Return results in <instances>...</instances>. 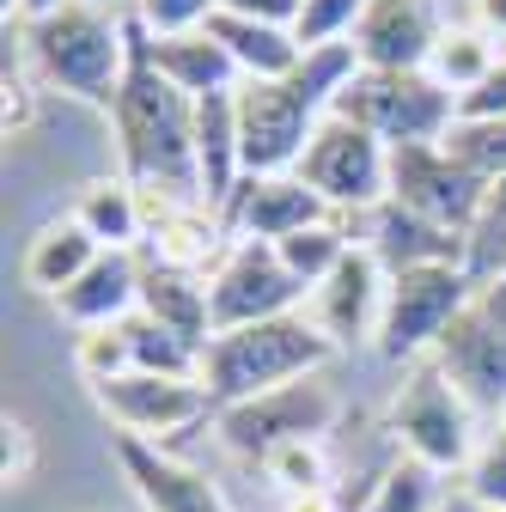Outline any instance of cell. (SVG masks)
<instances>
[{
	"label": "cell",
	"instance_id": "cell-43",
	"mask_svg": "<svg viewBox=\"0 0 506 512\" xmlns=\"http://www.w3.org/2000/svg\"><path fill=\"white\" fill-rule=\"evenodd\" d=\"M98 7H116V0H98Z\"/></svg>",
	"mask_w": 506,
	"mask_h": 512
},
{
	"label": "cell",
	"instance_id": "cell-44",
	"mask_svg": "<svg viewBox=\"0 0 506 512\" xmlns=\"http://www.w3.org/2000/svg\"><path fill=\"white\" fill-rule=\"evenodd\" d=\"M500 421H506V415H500Z\"/></svg>",
	"mask_w": 506,
	"mask_h": 512
},
{
	"label": "cell",
	"instance_id": "cell-26",
	"mask_svg": "<svg viewBox=\"0 0 506 512\" xmlns=\"http://www.w3.org/2000/svg\"><path fill=\"white\" fill-rule=\"evenodd\" d=\"M354 244H360V238L348 232V220H318V226H305V232L281 238L275 250H281V263L293 269V281L311 293V287H324V281L336 275V263H342Z\"/></svg>",
	"mask_w": 506,
	"mask_h": 512
},
{
	"label": "cell",
	"instance_id": "cell-34",
	"mask_svg": "<svg viewBox=\"0 0 506 512\" xmlns=\"http://www.w3.org/2000/svg\"><path fill=\"white\" fill-rule=\"evenodd\" d=\"M74 366H80L86 384H104V378L135 372V360H129V330H122V324H110V330H80Z\"/></svg>",
	"mask_w": 506,
	"mask_h": 512
},
{
	"label": "cell",
	"instance_id": "cell-29",
	"mask_svg": "<svg viewBox=\"0 0 506 512\" xmlns=\"http://www.w3.org/2000/svg\"><path fill=\"white\" fill-rule=\"evenodd\" d=\"M257 470H263L287 500H299V494H330V452H324V439L281 445V452H269Z\"/></svg>",
	"mask_w": 506,
	"mask_h": 512
},
{
	"label": "cell",
	"instance_id": "cell-9",
	"mask_svg": "<svg viewBox=\"0 0 506 512\" xmlns=\"http://www.w3.org/2000/svg\"><path fill=\"white\" fill-rule=\"evenodd\" d=\"M92 403L122 439L177 445L196 427H214V397L202 378H159V372H122L92 384Z\"/></svg>",
	"mask_w": 506,
	"mask_h": 512
},
{
	"label": "cell",
	"instance_id": "cell-14",
	"mask_svg": "<svg viewBox=\"0 0 506 512\" xmlns=\"http://www.w3.org/2000/svg\"><path fill=\"white\" fill-rule=\"evenodd\" d=\"M110 452H116L122 476H129V494L141 500V512H232L220 482L196 464H183L171 445H147V439L116 433Z\"/></svg>",
	"mask_w": 506,
	"mask_h": 512
},
{
	"label": "cell",
	"instance_id": "cell-12",
	"mask_svg": "<svg viewBox=\"0 0 506 512\" xmlns=\"http://www.w3.org/2000/svg\"><path fill=\"white\" fill-rule=\"evenodd\" d=\"M214 293V330H244V324H269V317L305 311V287L293 281V269L281 263V250L263 238H232V250L220 256V269L208 275Z\"/></svg>",
	"mask_w": 506,
	"mask_h": 512
},
{
	"label": "cell",
	"instance_id": "cell-6",
	"mask_svg": "<svg viewBox=\"0 0 506 512\" xmlns=\"http://www.w3.org/2000/svg\"><path fill=\"white\" fill-rule=\"evenodd\" d=\"M336 116L378 135L385 147H427L458 128V92H446L427 68H409V74L354 68L348 86L336 92Z\"/></svg>",
	"mask_w": 506,
	"mask_h": 512
},
{
	"label": "cell",
	"instance_id": "cell-36",
	"mask_svg": "<svg viewBox=\"0 0 506 512\" xmlns=\"http://www.w3.org/2000/svg\"><path fill=\"white\" fill-rule=\"evenodd\" d=\"M494 116H506V55L494 61V74L476 92L458 98V122H494Z\"/></svg>",
	"mask_w": 506,
	"mask_h": 512
},
{
	"label": "cell",
	"instance_id": "cell-37",
	"mask_svg": "<svg viewBox=\"0 0 506 512\" xmlns=\"http://www.w3.org/2000/svg\"><path fill=\"white\" fill-rule=\"evenodd\" d=\"M31 476H37V433L19 415H7V488H25Z\"/></svg>",
	"mask_w": 506,
	"mask_h": 512
},
{
	"label": "cell",
	"instance_id": "cell-4",
	"mask_svg": "<svg viewBox=\"0 0 506 512\" xmlns=\"http://www.w3.org/2000/svg\"><path fill=\"white\" fill-rule=\"evenodd\" d=\"M330 360H336V342L311 324V311H287V317H269V324L220 330L202 354V384H208L214 409H226V403L263 397L293 378L324 372Z\"/></svg>",
	"mask_w": 506,
	"mask_h": 512
},
{
	"label": "cell",
	"instance_id": "cell-38",
	"mask_svg": "<svg viewBox=\"0 0 506 512\" xmlns=\"http://www.w3.org/2000/svg\"><path fill=\"white\" fill-rule=\"evenodd\" d=\"M220 13H238V19H263V25H299L305 0H220Z\"/></svg>",
	"mask_w": 506,
	"mask_h": 512
},
{
	"label": "cell",
	"instance_id": "cell-40",
	"mask_svg": "<svg viewBox=\"0 0 506 512\" xmlns=\"http://www.w3.org/2000/svg\"><path fill=\"white\" fill-rule=\"evenodd\" d=\"M476 305H482L488 317H500V324H506V269H500L494 281H482V287H476Z\"/></svg>",
	"mask_w": 506,
	"mask_h": 512
},
{
	"label": "cell",
	"instance_id": "cell-18",
	"mask_svg": "<svg viewBox=\"0 0 506 512\" xmlns=\"http://www.w3.org/2000/svg\"><path fill=\"white\" fill-rule=\"evenodd\" d=\"M378 263H385V275H409V269H470V238L464 232H446V226H433L397 202H378L366 214V238H360Z\"/></svg>",
	"mask_w": 506,
	"mask_h": 512
},
{
	"label": "cell",
	"instance_id": "cell-32",
	"mask_svg": "<svg viewBox=\"0 0 506 512\" xmlns=\"http://www.w3.org/2000/svg\"><path fill=\"white\" fill-rule=\"evenodd\" d=\"M360 13H366V0H305V13H299L293 37H299L305 49H336V43L354 37Z\"/></svg>",
	"mask_w": 506,
	"mask_h": 512
},
{
	"label": "cell",
	"instance_id": "cell-22",
	"mask_svg": "<svg viewBox=\"0 0 506 512\" xmlns=\"http://www.w3.org/2000/svg\"><path fill=\"white\" fill-rule=\"evenodd\" d=\"M104 256V244L68 214V220H49L37 226V238L25 244V287H37L43 299H61L92 263Z\"/></svg>",
	"mask_w": 506,
	"mask_h": 512
},
{
	"label": "cell",
	"instance_id": "cell-41",
	"mask_svg": "<svg viewBox=\"0 0 506 512\" xmlns=\"http://www.w3.org/2000/svg\"><path fill=\"white\" fill-rule=\"evenodd\" d=\"M55 7H68V0H7V25H13V19H19V25H25V19H43V13H55Z\"/></svg>",
	"mask_w": 506,
	"mask_h": 512
},
{
	"label": "cell",
	"instance_id": "cell-35",
	"mask_svg": "<svg viewBox=\"0 0 506 512\" xmlns=\"http://www.w3.org/2000/svg\"><path fill=\"white\" fill-rule=\"evenodd\" d=\"M220 13V0H135V25L147 37H177V31H202Z\"/></svg>",
	"mask_w": 506,
	"mask_h": 512
},
{
	"label": "cell",
	"instance_id": "cell-27",
	"mask_svg": "<svg viewBox=\"0 0 506 512\" xmlns=\"http://www.w3.org/2000/svg\"><path fill=\"white\" fill-rule=\"evenodd\" d=\"M122 330H129V360L135 372H159V378H202V354L177 342L171 330H159L153 317H122Z\"/></svg>",
	"mask_w": 506,
	"mask_h": 512
},
{
	"label": "cell",
	"instance_id": "cell-21",
	"mask_svg": "<svg viewBox=\"0 0 506 512\" xmlns=\"http://www.w3.org/2000/svg\"><path fill=\"white\" fill-rule=\"evenodd\" d=\"M147 55H153V68L189 92V98H208V92H238V61L226 55V43L202 25V31H177V37H147Z\"/></svg>",
	"mask_w": 506,
	"mask_h": 512
},
{
	"label": "cell",
	"instance_id": "cell-31",
	"mask_svg": "<svg viewBox=\"0 0 506 512\" xmlns=\"http://www.w3.org/2000/svg\"><path fill=\"white\" fill-rule=\"evenodd\" d=\"M506 269V177L488 183V196H482V214L470 226V281H494Z\"/></svg>",
	"mask_w": 506,
	"mask_h": 512
},
{
	"label": "cell",
	"instance_id": "cell-5",
	"mask_svg": "<svg viewBox=\"0 0 506 512\" xmlns=\"http://www.w3.org/2000/svg\"><path fill=\"white\" fill-rule=\"evenodd\" d=\"M397 452L433 476H464V464L476 458L482 445V427H476V409L458 384L439 372V360H415L409 378L397 384L391 397V415H385Z\"/></svg>",
	"mask_w": 506,
	"mask_h": 512
},
{
	"label": "cell",
	"instance_id": "cell-16",
	"mask_svg": "<svg viewBox=\"0 0 506 512\" xmlns=\"http://www.w3.org/2000/svg\"><path fill=\"white\" fill-rule=\"evenodd\" d=\"M433 360L470 397L476 415H494V421L506 415V324H500V317L470 305L458 324L446 330V342L433 348Z\"/></svg>",
	"mask_w": 506,
	"mask_h": 512
},
{
	"label": "cell",
	"instance_id": "cell-24",
	"mask_svg": "<svg viewBox=\"0 0 506 512\" xmlns=\"http://www.w3.org/2000/svg\"><path fill=\"white\" fill-rule=\"evenodd\" d=\"M74 220L104 244V250H135L147 232V202L129 177H92L74 202Z\"/></svg>",
	"mask_w": 506,
	"mask_h": 512
},
{
	"label": "cell",
	"instance_id": "cell-30",
	"mask_svg": "<svg viewBox=\"0 0 506 512\" xmlns=\"http://www.w3.org/2000/svg\"><path fill=\"white\" fill-rule=\"evenodd\" d=\"M458 494L476 500L482 512H506V421H494L476 445V458L458 476Z\"/></svg>",
	"mask_w": 506,
	"mask_h": 512
},
{
	"label": "cell",
	"instance_id": "cell-28",
	"mask_svg": "<svg viewBox=\"0 0 506 512\" xmlns=\"http://www.w3.org/2000/svg\"><path fill=\"white\" fill-rule=\"evenodd\" d=\"M439 476L433 470H421V464H409V458H397L385 476L372 482V494L360 500V512H439Z\"/></svg>",
	"mask_w": 506,
	"mask_h": 512
},
{
	"label": "cell",
	"instance_id": "cell-11",
	"mask_svg": "<svg viewBox=\"0 0 506 512\" xmlns=\"http://www.w3.org/2000/svg\"><path fill=\"white\" fill-rule=\"evenodd\" d=\"M482 196H488V177L470 171L446 141H427V147H391V202L446 226V232H464L476 226L482 214Z\"/></svg>",
	"mask_w": 506,
	"mask_h": 512
},
{
	"label": "cell",
	"instance_id": "cell-2",
	"mask_svg": "<svg viewBox=\"0 0 506 512\" xmlns=\"http://www.w3.org/2000/svg\"><path fill=\"white\" fill-rule=\"evenodd\" d=\"M360 68L354 49H311L293 74L281 80H244L238 98V159L244 177H275V171H299L311 135L336 116V92L348 86V74Z\"/></svg>",
	"mask_w": 506,
	"mask_h": 512
},
{
	"label": "cell",
	"instance_id": "cell-19",
	"mask_svg": "<svg viewBox=\"0 0 506 512\" xmlns=\"http://www.w3.org/2000/svg\"><path fill=\"white\" fill-rule=\"evenodd\" d=\"M141 269L147 263H135V250H104L98 263L55 299V311L68 317L74 330H110V324L141 311Z\"/></svg>",
	"mask_w": 506,
	"mask_h": 512
},
{
	"label": "cell",
	"instance_id": "cell-39",
	"mask_svg": "<svg viewBox=\"0 0 506 512\" xmlns=\"http://www.w3.org/2000/svg\"><path fill=\"white\" fill-rule=\"evenodd\" d=\"M476 31H488L494 43H506V0H476Z\"/></svg>",
	"mask_w": 506,
	"mask_h": 512
},
{
	"label": "cell",
	"instance_id": "cell-13",
	"mask_svg": "<svg viewBox=\"0 0 506 512\" xmlns=\"http://www.w3.org/2000/svg\"><path fill=\"white\" fill-rule=\"evenodd\" d=\"M385 293H391L385 263H378L366 244H354L342 263H336V275H330L324 287H311L305 311H311V324H318L336 348H360V342H378Z\"/></svg>",
	"mask_w": 506,
	"mask_h": 512
},
{
	"label": "cell",
	"instance_id": "cell-25",
	"mask_svg": "<svg viewBox=\"0 0 506 512\" xmlns=\"http://www.w3.org/2000/svg\"><path fill=\"white\" fill-rule=\"evenodd\" d=\"M494 61H500V49H494V37L488 31H476V25H452V31H439V43H433V55H427V74L446 86V92H476L488 74H494Z\"/></svg>",
	"mask_w": 506,
	"mask_h": 512
},
{
	"label": "cell",
	"instance_id": "cell-1",
	"mask_svg": "<svg viewBox=\"0 0 506 512\" xmlns=\"http://www.w3.org/2000/svg\"><path fill=\"white\" fill-rule=\"evenodd\" d=\"M116 128V153L122 177L135 189L171 202H202V165H196V98L177 92L147 55V31L135 25V55H129V80L110 110ZM208 208V202H202Z\"/></svg>",
	"mask_w": 506,
	"mask_h": 512
},
{
	"label": "cell",
	"instance_id": "cell-23",
	"mask_svg": "<svg viewBox=\"0 0 506 512\" xmlns=\"http://www.w3.org/2000/svg\"><path fill=\"white\" fill-rule=\"evenodd\" d=\"M208 31L226 43V55L238 61V80H281L311 55L287 25H263V19H238V13H214Z\"/></svg>",
	"mask_w": 506,
	"mask_h": 512
},
{
	"label": "cell",
	"instance_id": "cell-3",
	"mask_svg": "<svg viewBox=\"0 0 506 512\" xmlns=\"http://www.w3.org/2000/svg\"><path fill=\"white\" fill-rule=\"evenodd\" d=\"M19 43L49 92H68L110 116L122 98V80H129L135 19H122L116 7H98V0H68V7H55L43 19H25Z\"/></svg>",
	"mask_w": 506,
	"mask_h": 512
},
{
	"label": "cell",
	"instance_id": "cell-42",
	"mask_svg": "<svg viewBox=\"0 0 506 512\" xmlns=\"http://www.w3.org/2000/svg\"><path fill=\"white\" fill-rule=\"evenodd\" d=\"M439 512H482L476 500H464V494H446V500H439Z\"/></svg>",
	"mask_w": 506,
	"mask_h": 512
},
{
	"label": "cell",
	"instance_id": "cell-7",
	"mask_svg": "<svg viewBox=\"0 0 506 512\" xmlns=\"http://www.w3.org/2000/svg\"><path fill=\"white\" fill-rule=\"evenodd\" d=\"M336 421H342V397L311 372V378L281 384V391H263V397H244V403L214 409V439L226 445L232 458L263 464L269 452H281V445L324 439Z\"/></svg>",
	"mask_w": 506,
	"mask_h": 512
},
{
	"label": "cell",
	"instance_id": "cell-10",
	"mask_svg": "<svg viewBox=\"0 0 506 512\" xmlns=\"http://www.w3.org/2000/svg\"><path fill=\"white\" fill-rule=\"evenodd\" d=\"M299 177H305V189H318L330 202V214L366 220L378 202H391V147L378 135H366V128L330 116L318 135H311V147L299 159Z\"/></svg>",
	"mask_w": 506,
	"mask_h": 512
},
{
	"label": "cell",
	"instance_id": "cell-15",
	"mask_svg": "<svg viewBox=\"0 0 506 512\" xmlns=\"http://www.w3.org/2000/svg\"><path fill=\"white\" fill-rule=\"evenodd\" d=\"M226 232L232 238H263V244H281L305 226H318V220H342L330 214V202L318 196V189H305L299 171H275V177H244L232 189V202L220 208Z\"/></svg>",
	"mask_w": 506,
	"mask_h": 512
},
{
	"label": "cell",
	"instance_id": "cell-8",
	"mask_svg": "<svg viewBox=\"0 0 506 512\" xmlns=\"http://www.w3.org/2000/svg\"><path fill=\"white\" fill-rule=\"evenodd\" d=\"M476 305V281L470 269L446 263V269H409V275H391V293H385V317H378V354L397 360V366H415V360H433V348L446 342V330Z\"/></svg>",
	"mask_w": 506,
	"mask_h": 512
},
{
	"label": "cell",
	"instance_id": "cell-33",
	"mask_svg": "<svg viewBox=\"0 0 506 512\" xmlns=\"http://www.w3.org/2000/svg\"><path fill=\"white\" fill-rule=\"evenodd\" d=\"M446 147H452L470 171H482L488 183L506 177V116H494V122H458L452 135H446Z\"/></svg>",
	"mask_w": 506,
	"mask_h": 512
},
{
	"label": "cell",
	"instance_id": "cell-20",
	"mask_svg": "<svg viewBox=\"0 0 506 512\" xmlns=\"http://www.w3.org/2000/svg\"><path fill=\"white\" fill-rule=\"evenodd\" d=\"M141 317H153L159 330H171L177 342H189L196 354H208V342L220 336V330H214L208 275L165 269V263H147V269H141Z\"/></svg>",
	"mask_w": 506,
	"mask_h": 512
},
{
	"label": "cell",
	"instance_id": "cell-17",
	"mask_svg": "<svg viewBox=\"0 0 506 512\" xmlns=\"http://www.w3.org/2000/svg\"><path fill=\"white\" fill-rule=\"evenodd\" d=\"M439 43V25L427 13V0H366V13L348 37L360 68H378V74H409V68H427V55Z\"/></svg>",
	"mask_w": 506,
	"mask_h": 512
}]
</instances>
